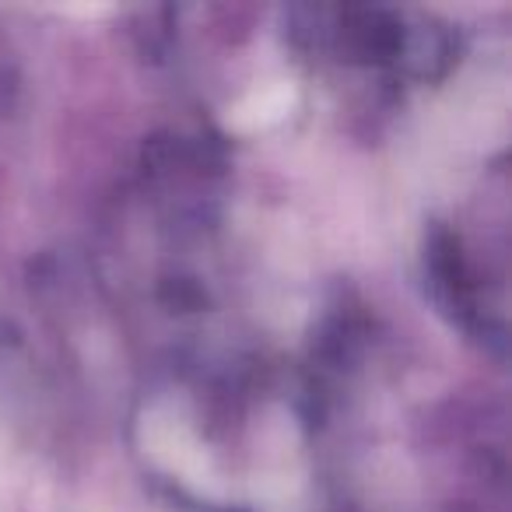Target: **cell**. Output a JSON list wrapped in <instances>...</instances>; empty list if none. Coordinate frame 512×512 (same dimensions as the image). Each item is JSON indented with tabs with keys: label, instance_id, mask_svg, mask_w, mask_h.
I'll list each match as a JSON object with an SVG mask.
<instances>
[{
	"label": "cell",
	"instance_id": "6da1fadb",
	"mask_svg": "<svg viewBox=\"0 0 512 512\" xmlns=\"http://www.w3.org/2000/svg\"><path fill=\"white\" fill-rule=\"evenodd\" d=\"M295 102V92L292 85H274V88H264V92L249 95L239 109L232 113V123L242 130H256V127H267V123L281 120V116L292 109Z\"/></svg>",
	"mask_w": 512,
	"mask_h": 512
}]
</instances>
